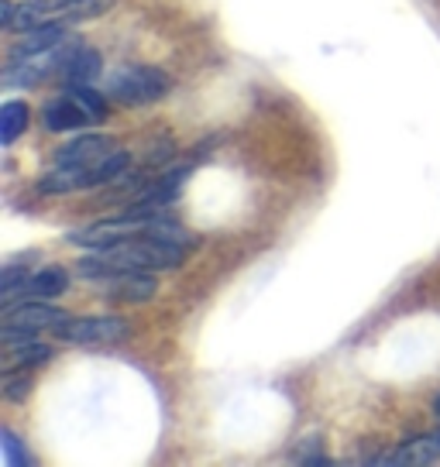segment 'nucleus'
Segmentation results:
<instances>
[{
    "label": "nucleus",
    "mask_w": 440,
    "mask_h": 467,
    "mask_svg": "<svg viewBox=\"0 0 440 467\" xmlns=\"http://www.w3.org/2000/svg\"><path fill=\"white\" fill-rule=\"evenodd\" d=\"M183 254H186V248H179V244H169V241L152 237V234H138V237L124 241V244L93 251L89 258H79L76 272L103 282V278L124 275V272H162V268H179V265H183Z\"/></svg>",
    "instance_id": "f257e3e1"
},
{
    "label": "nucleus",
    "mask_w": 440,
    "mask_h": 467,
    "mask_svg": "<svg viewBox=\"0 0 440 467\" xmlns=\"http://www.w3.org/2000/svg\"><path fill=\"white\" fill-rule=\"evenodd\" d=\"M173 87V79L155 69V66H134V62H124L118 66L110 79H107V93L114 100L128 103V107H148V103H159Z\"/></svg>",
    "instance_id": "f03ea898"
},
{
    "label": "nucleus",
    "mask_w": 440,
    "mask_h": 467,
    "mask_svg": "<svg viewBox=\"0 0 440 467\" xmlns=\"http://www.w3.org/2000/svg\"><path fill=\"white\" fill-rule=\"evenodd\" d=\"M79 42L76 38H66L56 48H45V52H35V56L25 58H7V69H4V87H38L48 76H62L66 62L73 56Z\"/></svg>",
    "instance_id": "7ed1b4c3"
},
{
    "label": "nucleus",
    "mask_w": 440,
    "mask_h": 467,
    "mask_svg": "<svg viewBox=\"0 0 440 467\" xmlns=\"http://www.w3.org/2000/svg\"><path fill=\"white\" fill-rule=\"evenodd\" d=\"M148 227H152V217H134V213H124V217L100 220V223H93V227L73 231L66 241L76 244V248L103 251V248H114V244H124V241H131V237H138V234H148Z\"/></svg>",
    "instance_id": "20e7f679"
},
{
    "label": "nucleus",
    "mask_w": 440,
    "mask_h": 467,
    "mask_svg": "<svg viewBox=\"0 0 440 467\" xmlns=\"http://www.w3.org/2000/svg\"><path fill=\"white\" fill-rule=\"evenodd\" d=\"M52 334L66 344H114L128 337V323L118 317H83V320L66 317Z\"/></svg>",
    "instance_id": "39448f33"
},
{
    "label": "nucleus",
    "mask_w": 440,
    "mask_h": 467,
    "mask_svg": "<svg viewBox=\"0 0 440 467\" xmlns=\"http://www.w3.org/2000/svg\"><path fill=\"white\" fill-rule=\"evenodd\" d=\"M62 320H66V313H62V309L48 306V303H42V299H25L21 306L4 309V320H0V327H7V330H28V334H38V330H56Z\"/></svg>",
    "instance_id": "423d86ee"
},
{
    "label": "nucleus",
    "mask_w": 440,
    "mask_h": 467,
    "mask_svg": "<svg viewBox=\"0 0 440 467\" xmlns=\"http://www.w3.org/2000/svg\"><path fill=\"white\" fill-rule=\"evenodd\" d=\"M76 0H25L17 7L15 25L11 28H38V25H62L66 11Z\"/></svg>",
    "instance_id": "0eeeda50"
},
{
    "label": "nucleus",
    "mask_w": 440,
    "mask_h": 467,
    "mask_svg": "<svg viewBox=\"0 0 440 467\" xmlns=\"http://www.w3.org/2000/svg\"><path fill=\"white\" fill-rule=\"evenodd\" d=\"M110 138H103V134H83L79 141H69V145L59 148V155H56V165H97L100 159L110 155Z\"/></svg>",
    "instance_id": "6e6552de"
},
{
    "label": "nucleus",
    "mask_w": 440,
    "mask_h": 467,
    "mask_svg": "<svg viewBox=\"0 0 440 467\" xmlns=\"http://www.w3.org/2000/svg\"><path fill=\"white\" fill-rule=\"evenodd\" d=\"M83 124H93L89 114L76 103V97L66 89L62 97L45 103V128L48 131H73V128H83Z\"/></svg>",
    "instance_id": "1a4fd4ad"
},
{
    "label": "nucleus",
    "mask_w": 440,
    "mask_h": 467,
    "mask_svg": "<svg viewBox=\"0 0 440 467\" xmlns=\"http://www.w3.org/2000/svg\"><path fill=\"white\" fill-rule=\"evenodd\" d=\"M440 457V437H416L410 443H403L396 451L389 453V457H382L379 464H389V467H424V464H434Z\"/></svg>",
    "instance_id": "9d476101"
},
{
    "label": "nucleus",
    "mask_w": 440,
    "mask_h": 467,
    "mask_svg": "<svg viewBox=\"0 0 440 467\" xmlns=\"http://www.w3.org/2000/svg\"><path fill=\"white\" fill-rule=\"evenodd\" d=\"M103 282H110L103 289V296L120 299V303H145V299L155 296V278L145 275V272H124V275L103 278Z\"/></svg>",
    "instance_id": "9b49d317"
},
{
    "label": "nucleus",
    "mask_w": 440,
    "mask_h": 467,
    "mask_svg": "<svg viewBox=\"0 0 440 467\" xmlns=\"http://www.w3.org/2000/svg\"><path fill=\"white\" fill-rule=\"evenodd\" d=\"M38 190H42V192H76V190H89V165H56L52 172L42 175Z\"/></svg>",
    "instance_id": "f8f14e48"
},
{
    "label": "nucleus",
    "mask_w": 440,
    "mask_h": 467,
    "mask_svg": "<svg viewBox=\"0 0 440 467\" xmlns=\"http://www.w3.org/2000/svg\"><path fill=\"white\" fill-rule=\"evenodd\" d=\"M100 76V56L93 52V48H76L69 62H66V69H62V79L69 83V87H89V79H97Z\"/></svg>",
    "instance_id": "ddd939ff"
},
{
    "label": "nucleus",
    "mask_w": 440,
    "mask_h": 467,
    "mask_svg": "<svg viewBox=\"0 0 440 467\" xmlns=\"http://www.w3.org/2000/svg\"><path fill=\"white\" fill-rule=\"evenodd\" d=\"M66 289H69L66 272H62V268H45V272H38V275H31L17 292H21L25 299H52V296H62Z\"/></svg>",
    "instance_id": "4468645a"
},
{
    "label": "nucleus",
    "mask_w": 440,
    "mask_h": 467,
    "mask_svg": "<svg viewBox=\"0 0 440 467\" xmlns=\"http://www.w3.org/2000/svg\"><path fill=\"white\" fill-rule=\"evenodd\" d=\"M48 354L52 350L31 337V340H17V344H4V365H7V371H15V368H35L42 365V361H48Z\"/></svg>",
    "instance_id": "2eb2a0df"
},
{
    "label": "nucleus",
    "mask_w": 440,
    "mask_h": 467,
    "mask_svg": "<svg viewBox=\"0 0 440 467\" xmlns=\"http://www.w3.org/2000/svg\"><path fill=\"white\" fill-rule=\"evenodd\" d=\"M28 103H21V100H11V103H4L0 107V145H15L17 141V134L28 128Z\"/></svg>",
    "instance_id": "dca6fc26"
},
{
    "label": "nucleus",
    "mask_w": 440,
    "mask_h": 467,
    "mask_svg": "<svg viewBox=\"0 0 440 467\" xmlns=\"http://www.w3.org/2000/svg\"><path fill=\"white\" fill-rule=\"evenodd\" d=\"M131 165V155L128 151H110L107 159H100L93 169H89V186H107V182H118L120 175L128 172Z\"/></svg>",
    "instance_id": "f3484780"
},
{
    "label": "nucleus",
    "mask_w": 440,
    "mask_h": 467,
    "mask_svg": "<svg viewBox=\"0 0 440 467\" xmlns=\"http://www.w3.org/2000/svg\"><path fill=\"white\" fill-rule=\"evenodd\" d=\"M69 93H73L76 103H79V107L87 110L93 124H100L103 117H107V103H103V97L97 93V89H89V87H69Z\"/></svg>",
    "instance_id": "a211bd4d"
},
{
    "label": "nucleus",
    "mask_w": 440,
    "mask_h": 467,
    "mask_svg": "<svg viewBox=\"0 0 440 467\" xmlns=\"http://www.w3.org/2000/svg\"><path fill=\"white\" fill-rule=\"evenodd\" d=\"M0 447H4V461H7V464H31V457L25 453L21 440H17L11 430H0Z\"/></svg>",
    "instance_id": "6ab92c4d"
},
{
    "label": "nucleus",
    "mask_w": 440,
    "mask_h": 467,
    "mask_svg": "<svg viewBox=\"0 0 440 467\" xmlns=\"http://www.w3.org/2000/svg\"><path fill=\"white\" fill-rule=\"evenodd\" d=\"M31 389V379H4V395H7V402H21Z\"/></svg>",
    "instance_id": "aec40b11"
},
{
    "label": "nucleus",
    "mask_w": 440,
    "mask_h": 467,
    "mask_svg": "<svg viewBox=\"0 0 440 467\" xmlns=\"http://www.w3.org/2000/svg\"><path fill=\"white\" fill-rule=\"evenodd\" d=\"M15 4H11V0H0V25H4V28H11V25H15Z\"/></svg>",
    "instance_id": "412c9836"
},
{
    "label": "nucleus",
    "mask_w": 440,
    "mask_h": 467,
    "mask_svg": "<svg viewBox=\"0 0 440 467\" xmlns=\"http://www.w3.org/2000/svg\"><path fill=\"white\" fill-rule=\"evenodd\" d=\"M434 412H437V416H440V395H437V399H434Z\"/></svg>",
    "instance_id": "4be33fe9"
}]
</instances>
